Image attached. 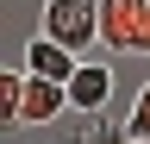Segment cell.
Wrapping results in <instances>:
<instances>
[{"label":"cell","instance_id":"cell-1","mask_svg":"<svg viewBox=\"0 0 150 144\" xmlns=\"http://www.w3.org/2000/svg\"><path fill=\"white\" fill-rule=\"evenodd\" d=\"M100 6H106V0H44V13H38V38L63 44L69 57L88 63V44H100Z\"/></svg>","mask_w":150,"mask_h":144},{"label":"cell","instance_id":"cell-2","mask_svg":"<svg viewBox=\"0 0 150 144\" xmlns=\"http://www.w3.org/2000/svg\"><path fill=\"white\" fill-rule=\"evenodd\" d=\"M144 13H150V0H106L100 6V50L106 57H138Z\"/></svg>","mask_w":150,"mask_h":144},{"label":"cell","instance_id":"cell-3","mask_svg":"<svg viewBox=\"0 0 150 144\" xmlns=\"http://www.w3.org/2000/svg\"><path fill=\"white\" fill-rule=\"evenodd\" d=\"M106 100H112V63H106V57H88L81 69H75V82H69V106L100 119Z\"/></svg>","mask_w":150,"mask_h":144},{"label":"cell","instance_id":"cell-4","mask_svg":"<svg viewBox=\"0 0 150 144\" xmlns=\"http://www.w3.org/2000/svg\"><path fill=\"white\" fill-rule=\"evenodd\" d=\"M75 69H81V57H69L63 44H50V38H31V44H25V75L69 88V82H75Z\"/></svg>","mask_w":150,"mask_h":144},{"label":"cell","instance_id":"cell-5","mask_svg":"<svg viewBox=\"0 0 150 144\" xmlns=\"http://www.w3.org/2000/svg\"><path fill=\"white\" fill-rule=\"evenodd\" d=\"M63 113H69V88L25 75V113H19V125H50V119H63Z\"/></svg>","mask_w":150,"mask_h":144},{"label":"cell","instance_id":"cell-6","mask_svg":"<svg viewBox=\"0 0 150 144\" xmlns=\"http://www.w3.org/2000/svg\"><path fill=\"white\" fill-rule=\"evenodd\" d=\"M19 113H25V75H0V119L6 125H19Z\"/></svg>","mask_w":150,"mask_h":144},{"label":"cell","instance_id":"cell-7","mask_svg":"<svg viewBox=\"0 0 150 144\" xmlns=\"http://www.w3.org/2000/svg\"><path fill=\"white\" fill-rule=\"evenodd\" d=\"M125 132H131V144H150V82L138 88V100H131V113H125Z\"/></svg>","mask_w":150,"mask_h":144},{"label":"cell","instance_id":"cell-8","mask_svg":"<svg viewBox=\"0 0 150 144\" xmlns=\"http://www.w3.org/2000/svg\"><path fill=\"white\" fill-rule=\"evenodd\" d=\"M69 144H131V132L125 125H112V119H94L81 138H69Z\"/></svg>","mask_w":150,"mask_h":144},{"label":"cell","instance_id":"cell-9","mask_svg":"<svg viewBox=\"0 0 150 144\" xmlns=\"http://www.w3.org/2000/svg\"><path fill=\"white\" fill-rule=\"evenodd\" d=\"M138 50H144V57H150V13H144V31H138Z\"/></svg>","mask_w":150,"mask_h":144}]
</instances>
